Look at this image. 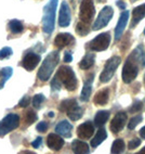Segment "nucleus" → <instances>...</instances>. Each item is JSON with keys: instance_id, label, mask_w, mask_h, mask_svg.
<instances>
[{"instance_id": "9d476101", "label": "nucleus", "mask_w": 145, "mask_h": 154, "mask_svg": "<svg viewBox=\"0 0 145 154\" xmlns=\"http://www.w3.org/2000/svg\"><path fill=\"white\" fill-rule=\"evenodd\" d=\"M126 123H127V114L123 112H120L118 113V114H116L115 117L112 119L110 128L114 134H117V132H120L123 129Z\"/></svg>"}, {"instance_id": "f257e3e1", "label": "nucleus", "mask_w": 145, "mask_h": 154, "mask_svg": "<svg viewBox=\"0 0 145 154\" xmlns=\"http://www.w3.org/2000/svg\"><path fill=\"white\" fill-rule=\"evenodd\" d=\"M145 66V52L142 46H139L129 55L122 69V80L125 84H130L137 78L139 69Z\"/></svg>"}, {"instance_id": "412c9836", "label": "nucleus", "mask_w": 145, "mask_h": 154, "mask_svg": "<svg viewBox=\"0 0 145 154\" xmlns=\"http://www.w3.org/2000/svg\"><path fill=\"white\" fill-rule=\"evenodd\" d=\"M108 98H110V90L107 88H105L103 90H100L94 96L93 102L98 105H105L108 102Z\"/></svg>"}, {"instance_id": "4c0bfd02", "label": "nucleus", "mask_w": 145, "mask_h": 154, "mask_svg": "<svg viewBox=\"0 0 145 154\" xmlns=\"http://www.w3.org/2000/svg\"><path fill=\"white\" fill-rule=\"evenodd\" d=\"M29 103H30V97L25 96V97H23L22 99H21L19 105H20V106H22V107H26V106H28V105H29Z\"/></svg>"}, {"instance_id": "ddd939ff", "label": "nucleus", "mask_w": 145, "mask_h": 154, "mask_svg": "<svg viewBox=\"0 0 145 154\" xmlns=\"http://www.w3.org/2000/svg\"><path fill=\"white\" fill-rule=\"evenodd\" d=\"M93 134H94V126L91 122H86L83 124L79 125L77 128V135L82 140L90 139Z\"/></svg>"}, {"instance_id": "ea45409f", "label": "nucleus", "mask_w": 145, "mask_h": 154, "mask_svg": "<svg viewBox=\"0 0 145 154\" xmlns=\"http://www.w3.org/2000/svg\"><path fill=\"white\" fill-rule=\"evenodd\" d=\"M41 143H42V138L38 137L35 141H33V142H32V146H33V148H35V149H38V148H40Z\"/></svg>"}, {"instance_id": "393cba45", "label": "nucleus", "mask_w": 145, "mask_h": 154, "mask_svg": "<svg viewBox=\"0 0 145 154\" xmlns=\"http://www.w3.org/2000/svg\"><path fill=\"white\" fill-rule=\"evenodd\" d=\"M110 117V112L108 111H99V112L96 113L95 117H94V123H95L96 126H103L107 122Z\"/></svg>"}, {"instance_id": "423d86ee", "label": "nucleus", "mask_w": 145, "mask_h": 154, "mask_svg": "<svg viewBox=\"0 0 145 154\" xmlns=\"http://www.w3.org/2000/svg\"><path fill=\"white\" fill-rule=\"evenodd\" d=\"M20 125V116L14 113H10L0 121V137H5L12 130L17 129Z\"/></svg>"}, {"instance_id": "72a5a7b5", "label": "nucleus", "mask_w": 145, "mask_h": 154, "mask_svg": "<svg viewBox=\"0 0 145 154\" xmlns=\"http://www.w3.org/2000/svg\"><path fill=\"white\" fill-rule=\"evenodd\" d=\"M13 53L12 49L10 47H5L0 50V60H3V59H8L10 58Z\"/></svg>"}, {"instance_id": "2eb2a0df", "label": "nucleus", "mask_w": 145, "mask_h": 154, "mask_svg": "<svg viewBox=\"0 0 145 154\" xmlns=\"http://www.w3.org/2000/svg\"><path fill=\"white\" fill-rule=\"evenodd\" d=\"M74 42H75V38L68 33L59 34L54 39L55 47H58L59 49H63L64 47H66V46H68L71 44H74Z\"/></svg>"}, {"instance_id": "4be33fe9", "label": "nucleus", "mask_w": 145, "mask_h": 154, "mask_svg": "<svg viewBox=\"0 0 145 154\" xmlns=\"http://www.w3.org/2000/svg\"><path fill=\"white\" fill-rule=\"evenodd\" d=\"M12 74H13L12 67L7 66V67H3V69H0V89H2L5 87L7 80L12 76Z\"/></svg>"}, {"instance_id": "39448f33", "label": "nucleus", "mask_w": 145, "mask_h": 154, "mask_svg": "<svg viewBox=\"0 0 145 154\" xmlns=\"http://www.w3.org/2000/svg\"><path fill=\"white\" fill-rule=\"evenodd\" d=\"M120 58L115 55V57H112L110 60L107 61L106 64H105L104 69L102 71L101 75H100V82L103 84L105 83H108L110 79H112V77L114 76L115 74L116 69H118V66L120 64Z\"/></svg>"}, {"instance_id": "c9c22d12", "label": "nucleus", "mask_w": 145, "mask_h": 154, "mask_svg": "<svg viewBox=\"0 0 145 154\" xmlns=\"http://www.w3.org/2000/svg\"><path fill=\"white\" fill-rule=\"evenodd\" d=\"M61 85H62V83H61V80L59 79L58 77L55 76L54 78H53L52 83H51V88H52V91L60 90V89H61Z\"/></svg>"}, {"instance_id": "473e14b6", "label": "nucleus", "mask_w": 145, "mask_h": 154, "mask_svg": "<svg viewBox=\"0 0 145 154\" xmlns=\"http://www.w3.org/2000/svg\"><path fill=\"white\" fill-rule=\"evenodd\" d=\"M141 122H142V116L135 115L134 117H132V119H130V122H129V124H128V128L129 129H133V128H135V126H137Z\"/></svg>"}, {"instance_id": "6ab92c4d", "label": "nucleus", "mask_w": 145, "mask_h": 154, "mask_svg": "<svg viewBox=\"0 0 145 154\" xmlns=\"http://www.w3.org/2000/svg\"><path fill=\"white\" fill-rule=\"evenodd\" d=\"M144 17H145V3L133 9V11H132L131 27H134L137 24H139L140 21L142 19H144Z\"/></svg>"}, {"instance_id": "58836bf2", "label": "nucleus", "mask_w": 145, "mask_h": 154, "mask_svg": "<svg viewBox=\"0 0 145 154\" xmlns=\"http://www.w3.org/2000/svg\"><path fill=\"white\" fill-rule=\"evenodd\" d=\"M48 127H49L48 123H46V122H40V123L37 125V130L40 132H44V131H47Z\"/></svg>"}, {"instance_id": "c85d7f7f", "label": "nucleus", "mask_w": 145, "mask_h": 154, "mask_svg": "<svg viewBox=\"0 0 145 154\" xmlns=\"http://www.w3.org/2000/svg\"><path fill=\"white\" fill-rule=\"evenodd\" d=\"M125 148H126V144H125V141L122 140V139H117V140L114 141V143H113L112 146V153H121V152H123V150H125Z\"/></svg>"}, {"instance_id": "37998d69", "label": "nucleus", "mask_w": 145, "mask_h": 154, "mask_svg": "<svg viewBox=\"0 0 145 154\" xmlns=\"http://www.w3.org/2000/svg\"><path fill=\"white\" fill-rule=\"evenodd\" d=\"M140 136L143 138V139H145V126L143 127L142 129L140 130Z\"/></svg>"}, {"instance_id": "5701e85b", "label": "nucleus", "mask_w": 145, "mask_h": 154, "mask_svg": "<svg viewBox=\"0 0 145 154\" xmlns=\"http://www.w3.org/2000/svg\"><path fill=\"white\" fill-rule=\"evenodd\" d=\"M106 137H107L106 130H105L104 128L99 129V131L96 132V135L94 136L93 139L91 140V146H92V148H96V146H100V144L106 139Z\"/></svg>"}, {"instance_id": "7c9ffc66", "label": "nucleus", "mask_w": 145, "mask_h": 154, "mask_svg": "<svg viewBox=\"0 0 145 154\" xmlns=\"http://www.w3.org/2000/svg\"><path fill=\"white\" fill-rule=\"evenodd\" d=\"M36 121H37V114H36L33 110H29L27 113H26V116H25V122H26V124L32 125V124H34Z\"/></svg>"}, {"instance_id": "aec40b11", "label": "nucleus", "mask_w": 145, "mask_h": 154, "mask_svg": "<svg viewBox=\"0 0 145 154\" xmlns=\"http://www.w3.org/2000/svg\"><path fill=\"white\" fill-rule=\"evenodd\" d=\"M71 150L76 154H83V153H89L90 149L87 143L80 140H74L71 143Z\"/></svg>"}, {"instance_id": "de8ad7c7", "label": "nucleus", "mask_w": 145, "mask_h": 154, "mask_svg": "<svg viewBox=\"0 0 145 154\" xmlns=\"http://www.w3.org/2000/svg\"><path fill=\"white\" fill-rule=\"evenodd\" d=\"M144 82H145V75H144Z\"/></svg>"}, {"instance_id": "a211bd4d", "label": "nucleus", "mask_w": 145, "mask_h": 154, "mask_svg": "<svg viewBox=\"0 0 145 154\" xmlns=\"http://www.w3.org/2000/svg\"><path fill=\"white\" fill-rule=\"evenodd\" d=\"M93 74H91L90 76L86 79L85 84H83V88L81 90V94H80V99L82 102H88L90 99L91 91H92V83H93Z\"/></svg>"}, {"instance_id": "c03bdc74", "label": "nucleus", "mask_w": 145, "mask_h": 154, "mask_svg": "<svg viewBox=\"0 0 145 154\" xmlns=\"http://www.w3.org/2000/svg\"><path fill=\"white\" fill-rule=\"evenodd\" d=\"M49 116H50V117H53V116H54V113H53V112H50L49 113Z\"/></svg>"}, {"instance_id": "f8f14e48", "label": "nucleus", "mask_w": 145, "mask_h": 154, "mask_svg": "<svg viewBox=\"0 0 145 154\" xmlns=\"http://www.w3.org/2000/svg\"><path fill=\"white\" fill-rule=\"evenodd\" d=\"M71 24V9L68 3L63 1L61 5L60 15H59V25L61 27H67Z\"/></svg>"}, {"instance_id": "20e7f679", "label": "nucleus", "mask_w": 145, "mask_h": 154, "mask_svg": "<svg viewBox=\"0 0 145 154\" xmlns=\"http://www.w3.org/2000/svg\"><path fill=\"white\" fill-rule=\"evenodd\" d=\"M59 79L61 80V83L63 84L64 87L68 91H74L77 88V78L75 75L74 71L71 67L67 65L61 66L59 71L56 72V75Z\"/></svg>"}, {"instance_id": "8fccbe9b", "label": "nucleus", "mask_w": 145, "mask_h": 154, "mask_svg": "<svg viewBox=\"0 0 145 154\" xmlns=\"http://www.w3.org/2000/svg\"><path fill=\"white\" fill-rule=\"evenodd\" d=\"M144 35H145V29H144Z\"/></svg>"}, {"instance_id": "a18cd8bd", "label": "nucleus", "mask_w": 145, "mask_h": 154, "mask_svg": "<svg viewBox=\"0 0 145 154\" xmlns=\"http://www.w3.org/2000/svg\"><path fill=\"white\" fill-rule=\"evenodd\" d=\"M140 153H141V154H142V153H145V146L143 148V150H141V151H140Z\"/></svg>"}, {"instance_id": "cd10ccee", "label": "nucleus", "mask_w": 145, "mask_h": 154, "mask_svg": "<svg viewBox=\"0 0 145 154\" xmlns=\"http://www.w3.org/2000/svg\"><path fill=\"white\" fill-rule=\"evenodd\" d=\"M9 29L10 32L13 34H20L22 33L23 29H24V26H23V23L19 20H11L9 22Z\"/></svg>"}, {"instance_id": "6e6552de", "label": "nucleus", "mask_w": 145, "mask_h": 154, "mask_svg": "<svg viewBox=\"0 0 145 154\" xmlns=\"http://www.w3.org/2000/svg\"><path fill=\"white\" fill-rule=\"evenodd\" d=\"M110 44V34L108 32L98 35L89 44V48L92 51H104L108 48Z\"/></svg>"}, {"instance_id": "f03ea898", "label": "nucleus", "mask_w": 145, "mask_h": 154, "mask_svg": "<svg viewBox=\"0 0 145 154\" xmlns=\"http://www.w3.org/2000/svg\"><path fill=\"white\" fill-rule=\"evenodd\" d=\"M59 61H60V53L58 51H52L47 55L41 64L40 69H38V74H37L38 79H40L41 82H47L48 79H50Z\"/></svg>"}, {"instance_id": "7ed1b4c3", "label": "nucleus", "mask_w": 145, "mask_h": 154, "mask_svg": "<svg viewBox=\"0 0 145 154\" xmlns=\"http://www.w3.org/2000/svg\"><path fill=\"white\" fill-rule=\"evenodd\" d=\"M59 0H50L44 9L42 15V30L47 35L52 34L55 27V13Z\"/></svg>"}, {"instance_id": "a878e982", "label": "nucleus", "mask_w": 145, "mask_h": 154, "mask_svg": "<svg viewBox=\"0 0 145 154\" xmlns=\"http://www.w3.org/2000/svg\"><path fill=\"white\" fill-rule=\"evenodd\" d=\"M77 104V101L75 99H67V100H64V101L61 102L60 106H59V110L61 111V112H69V111L73 109V107H75Z\"/></svg>"}, {"instance_id": "bb28decb", "label": "nucleus", "mask_w": 145, "mask_h": 154, "mask_svg": "<svg viewBox=\"0 0 145 154\" xmlns=\"http://www.w3.org/2000/svg\"><path fill=\"white\" fill-rule=\"evenodd\" d=\"M82 114H83V109L78 105H76L75 107H73L69 112H67V115H68L69 119L73 122H76L78 121L79 119L82 117Z\"/></svg>"}, {"instance_id": "09e8293b", "label": "nucleus", "mask_w": 145, "mask_h": 154, "mask_svg": "<svg viewBox=\"0 0 145 154\" xmlns=\"http://www.w3.org/2000/svg\"><path fill=\"white\" fill-rule=\"evenodd\" d=\"M132 1H137V0H132Z\"/></svg>"}, {"instance_id": "9b49d317", "label": "nucleus", "mask_w": 145, "mask_h": 154, "mask_svg": "<svg viewBox=\"0 0 145 154\" xmlns=\"http://www.w3.org/2000/svg\"><path fill=\"white\" fill-rule=\"evenodd\" d=\"M41 57L37 53L34 52H29L25 55L22 60V66L27 71H33V69H36V66L38 65V63L40 62Z\"/></svg>"}, {"instance_id": "4468645a", "label": "nucleus", "mask_w": 145, "mask_h": 154, "mask_svg": "<svg viewBox=\"0 0 145 154\" xmlns=\"http://www.w3.org/2000/svg\"><path fill=\"white\" fill-rule=\"evenodd\" d=\"M47 146L53 151H59L64 146L63 138L59 134H50L47 138Z\"/></svg>"}, {"instance_id": "49530a36", "label": "nucleus", "mask_w": 145, "mask_h": 154, "mask_svg": "<svg viewBox=\"0 0 145 154\" xmlns=\"http://www.w3.org/2000/svg\"><path fill=\"white\" fill-rule=\"evenodd\" d=\"M98 1H99V2H104L105 0H98Z\"/></svg>"}, {"instance_id": "1a4fd4ad", "label": "nucleus", "mask_w": 145, "mask_h": 154, "mask_svg": "<svg viewBox=\"0 0 145 154\" xmlns=\"http://www.w3.org/2000/svg\"><path fill=\"white\" fill-rule=\"evenodd\" d=\"M113 14H114V10H113L112 7H110V6L104 7V8L101 10V12H100L99 17L95 20L94 24H93V26H92L93 30H98V29H101V28L105 27V26L110 23V20H112Z\"/></svg>"}, {"instance_id": "f704fd0d", "label": "nucleus", "mask_w": 145, "mask_h": 154, "mask_svg": "<svg viewBox=\"0 0 145 154\" xmlns=\"http://www.w3.org/2000/svg\"><path fill=\"white\" fill-rule=\"evenodd\" d=\"M142 106H143L142 102L139 101V100H137V101L132 104V106L130 107L129 112H130V113H137V112H140V111L142 110Z\"/></svg>"}, {"instance_id": "2f4dec72", "label": "nucleus", "mask_w": 145, "mask_h": 154, "mask_svg": "<svg viewBox=\"0 0 145 154\" xmlns=\"http://www.w3.org/2000/svg\"><path fill=\"white\" fill-rule=\"evenodd\" d=\"M44 100H46V97H44L42 94H36L33 99V105L35 107H37V109H39V107L41 106V104L44 102Z\"/></svg>"}, {"instance_id": "c756f323", "label": "nucleus", "mask_w": 145, "mask_h": 154, "mask_svg": "<svg viewBox=\"0 0 145 154\" xmlns=\"http://www.w3.org/2000/svg\"><path fill=\"white\" fill-rule=\"evenodd\" d=\"M89 30H90L89 24H86L83 22H79L76 26V32L81 36H86L89 33Z\"/></svg>"}, {"instance_id": "f3484780", "label": "nucleus", "mask_w": 145, "mask_h": 154, "mask_svg": "<svg viewBox=\"0 0 145 154\" xmlns=\"http://www.w3.org/2000/svg\"><path fill=\"white\" fill-rule=\"evenodd\" d=\"M71 130H73V125L71 123H68L67 121H61L55 126V132L64 138H71Z\"/></svg>"}, {"instance_id": "e433bc0d", "label": "nucleus", "mask_w": 145, "mask_h": 154, "mask_svg": "<svg viewBox=\"0 0 145 154\" xmlns=\"http://www.w3.org/2000/svg\"><path fill=\"white\" fill-rule=\"evenodd\" d=\"M141 144V140L140 139H132V140H130L129 141V143H128V148L130 149V150H133V149H137V146Z\"/></svg>"}, {"instance_id": "79ce46f5", "label": "nucleus", "mask_w": 145, "mask_h": 154, "mask_svg": "<svg viewBox=\"0 0 145 154\" xmlns=\"http://www.w3.org/2000/svg\"><path fill=\"white\" fill-rule=\"evenodd\" d=\"M116 5H117L121 10H125V9H126V3L123 2V1H121V0H118L117 2H116Z\"/></svg>"}, {"instance_id": "b1692460", "label": "nucleus", "mask_w": 145, "mask_h": 154, "mask_svg": "<svg viewBox=\"0 0 145 154\" xmlns=\"http://www.w3.org/2000/svg\"><path fill=\"white\" fill-rule=\"evenodd\" d=\"M94 60H95V55L93 54V53H87V54L82 58V60L80 61L79 67L81 69H90L91 66L94 64Z\"/></svg>"}, {"instance_id": "dca6fc26", "label": "nucleus", "mask_w": 145, "mask_h": 154, "mask_svg": "<svg viewBox=\"0 0 145 154\" xmlns=\"http://www.w3.org/2000/svg\"><path fill=\"white\" fill-rule=\"evenodd\" d=\"M128 19H129L128 11H125L120 14V17H119V20H118L117 26H116V28H115V39L116 40H118V39L121 37V35H122L123 30H125V28H126V26H127Z\"/></svg>"}, {"instance_id": "0eeeda50", "label": "nucleus", "mask_w": 145, "mask_h": 154, "mask_svg": "<svg viewBox=\"0 0 145 154\" xmlns=\"http://www.w3.org/2000/svg\"><path fill=\"white\" fill-rule=\"evenodd\" d=\"M94 13H95V9H94L93 0H82L79 11L80 21L86 24H90L92 19L94 17Z\"/></svg>"}, {"instance_id": "a19ab883", "label": "nucleus", "mask_w": 145, "mask_h": 154, "mask_svg": "<svg viewBox=\"0 0 145 154\" xmlns=\"http://www.w3.org/2000/svg\"><path fill=\"white\" fill-rule=\"evenodd\" d=\"M73 61V57H71V52H65L64 55V62H71Z\"/></svg>"}]
</instances>
